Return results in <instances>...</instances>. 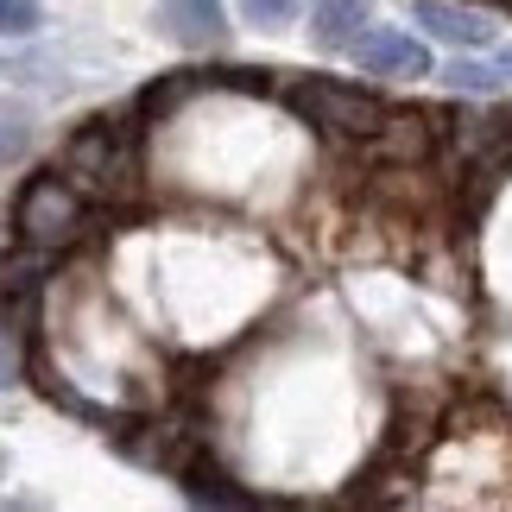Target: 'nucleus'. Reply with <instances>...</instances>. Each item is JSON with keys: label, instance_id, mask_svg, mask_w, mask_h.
Returning <instances> with one entry per match:
<instances>
[{"label": "nucleus", "instance_id": "f257e3e1", "mask_svg": "<svg viewBox=\"0 0 512 512\" xmlns=\"http://www.w3.org/2000/svg\"><path fill=\"white\" fill-rule=\"evenodd\" d=\"M140 140H146V114L140 108L95 114V121H83L64 140L57 171H64L89 203H114V196L140 190Z\"/></svg>", "mask_w": 512, "mask_h": 512}, {"label": "nucleus", "instance_id": "f03ea898", "mask_svg": "<svg viewBox=\"0 0 512 512\" xmlns=\"http://www.w3.org/2000/svg\"><path fill=\"white\" fill-rule=\"evenodd\" d=\"M89 222H95V203L70 184L64 171H38L32 184L13 196V234H19V247L51 253V260L83 241Z\"/></svg>", "mask_w": 512, "mask_h": 512}, {"label": "nucleus", "instance_id": "7ed1b4c3", "mask_svg": "<svg viewBox=\"0 0 512 512\" xmlns=\"http://www.w3.org/2000/svg\"><path fill=\"white\" fill-rule=\"evenodd\" d=\"M279 95H285V108L298 114L304 127L329 133V140H373V133L386 127V114H392L373 89L336 83V76H291Z\"/></svg>", "mask_w": 512, "mask_h": 512}, {"label": "nucleus", "instance_id": "20e7f679", "mask_svg": "<svg viewBox=\"0 0 512 512\" xmlns=\"http://www.w3.org/2000/svg\"><path fill=\"white\" fill-rule=\"evenodd\" d=\"M411 19L424 26V38H437L449 51H481L494 45V19L475 7H456V0H411Z\"/></svg>", "mask_w": 512, "mask_h": 512}, {"label": "nucleus", "instance_id": "39448f33", "mask_svg": "<svg viewBox=\"0 0 512 512\" xmlns=\"http://www.w3.org/2000/svg\"><path fill=\"white\" fill-rule=\"evenodd\" d=\"M354 64H361L367 76H430V51H424V38H411V32H361L354 38Z\"/></svg>", "mask_w": 512, "mask_h": 512}, {"label": "nucleus", "instance_id": "423d86ee", "mask_svg": "<svg viewBox=\"0 0 512 512\" xmlns=\"http://www.w3.org/2000/svg\"><path fill=\"white\" fill-rule=\"evenodd\" d=\"M159 26H165L184 51H215V45L228 38L222 0H159Z\"/></svg>", "mask_w": 512, "mask_h": 512}, {"label": "nucleus", "instance_id": "0eeeda50", "mask_svg": "<svg viewBox=\"0 0 512 512\" xmlns=\"http://www.w3.org/2000/svg\"><path fill=\"white\" fill-rule=\"evenodd\" d=\"M367 19H373V0H317L310 7V38L323 51H348L367 32Z\"/></svg>", "mask_w": 512, "mask_h": 512}, {"label": "nucleus", "instance_id": "6e6552de", "mask_svg": "<svg viewBox=\"0 0 512 512\" xmlns=\"http://www.w3.org/2000/svg\"><path fill=\"white\" fill-rule=\"evenodd\" d=\"M32 152V108L26 102H0V171L19 165Z\"/></svg>", "mask_w": 512, "mask_h": 512}, {"label": "nucleus", "instance_id": "1a4fd4ad", "mask_svg": "<svg viewBox=\"0 0 512 512\" xmlns=\"http://www.w3.org/2000/svg\"><path fill=\"white\" fill-rule=\"evenodd\" d=\"M443 83H449V89H462V95H494L506 76L494 70V57H456V64L443 70Z\"/></svg>", "mask_w": 512, "mask_h": 512}, {"label": "nucleus", "instance_id": "9d476101", "mask_svg": "<svg viewBox=\"0 0 512 512\" xmlns=\"http://www.w3.org/2000/svg\"><path fill=\"white\" fill-rule=\"evenodd\" d=\"M45 7L38 0H0V38H32Z\"/></svg>", "mask_w": 512, "mask_h": 512}, {"label": "nucleus", "instance_id": "9b49d317", "mask_svg": "<svg viewBox=\"0 0 512 512\" xmlns=\"http://www.w3.org/2000/svg\"><path fill=\"white\" fill-rule=\"evenodd\" d=\"M241 19L247 26H291V19H298V0H241Z\"/></svg>", "mask_w": 512, "mask_h": 512}, {"label": "nucleus", "instance_id": "f8f14e48", "mask_svg": "<svg viewBox=\"0 0 512 512\" xmlns=\"http://www.w3.org/2000/svg\"><path fill=\"white\" fill-rule=\"evenodd\" d=\"M13 380H19V361H13V348H7V342H0V392H7Z\"/></svg>", "mask_w": 512, "mask_h": 512}, {"label": "nucleus", "instance_id": "ddd939ff", "mask_svg": "<svg viewBox=\"0 0 512 512\" xmlns=\"http://www.w3.org/2000/svg\"><path fill=\"white\" fill-rule=\"evenodd\" d=\"M494 70H500L506 83H512V45H500V51H494Z\"/></svg>", "mask_w": 512, "mask_h": 512}, {"label": "nucleus", "instance_id": "4468645a", "mask_svg": "<svg viewBox=\"0 0 512 512\" xmlns=\"http://www.w3.org/2000/svg\"><path fill=\"white\" fill-rule=\"evenodd\" d=\"M0 481H7V449H0Z\"/></svg>", "mask_w": 512, "mask_h": 512}]
</instances>
